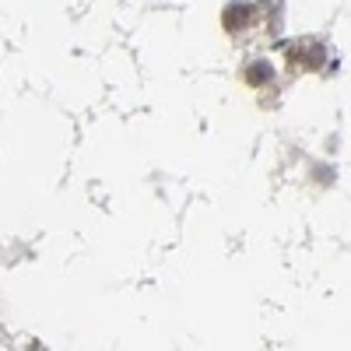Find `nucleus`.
<instances>
[{"instance_id": "obj_1", "label": "nucleus", "mask_w": 351, "mask_h": 351, "mask_svg": "<svg viewBox=\"0 0 351 351\" xmlns=\"http://www.w3.org/2000/svg\"><path fill=\"white\" fill-rule=\"evenodd\" d=\"M250 18H253V8L250 4H232L225 11V28H228V32H243V28L250 25Z\"/></svg>"}, {"instance_id": "obj_2", "label": "nucleus", "mask_w": 351, "mask_h": 351, "mask_svg": "<svg viewBox=\"0 0 351 351\" xmlns=\"http://www.w3.org/2000/svg\"><path fill=\"white\" fill-rule=\"evenodd\" d=\"M246 77H250V84H267L271 81V64H253L246 71Z\"/></svg>"}]
</instances>
